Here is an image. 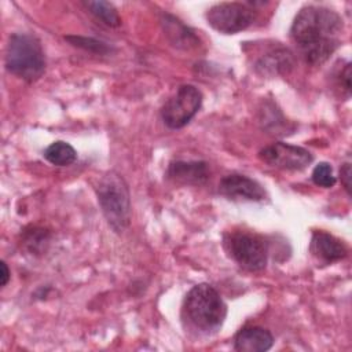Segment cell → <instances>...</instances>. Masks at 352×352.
I'll use <instances>...</instances> for the list:
<instances>
[{
  "label": "cell",
  "mask_w": 352,
  "mask_h": 352,
  "mask_svg": "<svg viewBox=\"0 0 352 352\" xmlns=\"http://www.w3.org/2000/svg\"><path fill=\"white\" fill-rule=\"evenodd\" d=\"M342 32L344 22L338 12L323 6L308 4L296 14L290 37L305 63L320 66L341 45Z\"/></svg>",
  "instance_id": "cell-1"
},
{
  "label": "cell",
  "mask_w": 352,
  "mask_h": 352,
  "mask_svg": "<svg viewBox=\"0 0 352 352\" xmlns=\"http://www.w3.org/2000/svg\"><path fill=\"white\" fill-rule=\"evenodd\" d=\"M182 318L202 334L216 333L227 318V305L220 293L209 283L192 286L182 305Z\"/></svg>",
  "instance_id": "cell-2"
},
{
  "label": "cell",
  "mask_w": 352,
  "mask_h": 352,
  "mask_svg": "<svg viewBox=\"0 0 352 352\" xmlns=\"http://www.w3.org/2000/svg\"><path fill=\"white\" fill-rule=\"evenodd\" d=\"M4 65L8 73L26 81H37L45 72V54L32 33H12L6 48Z\"/></svg>",
  "instance_id": "cell-3"
},
{
  "label": "cell",
  "mask_w": 352,
  "mask_h": 352,
  "mask_svg": "<svg viewBox=\"0 0 352 352\" xmlns=\"http://www.w3.org/2000/svg\"><path fill=\"white\" fill-rule=\"evenodd\" d=\"M100 210L110 228L121 234L131 221V194L124 177L110 170L104 173L95 186Z\"/></svg>",
  "instance_id": "cell-4"
},
{
  "label": "cell",
  "mask_w": 352,
  "mask_h": 352,
  "mask_svg": "<svg viewBox=\"0 0 352 352\" xmlns=\"http://www.w3.org/2000/svg\"><path fill=\"white\" fill-rule=\"evenodd\" d=\"M223 248L227 254L243 270L263 271L268 263L270 246L267 239L256 232L234 230L223 236Z\"/></svg>",
  "instance_id": "cell-5"
},
{
  "label": "cell",
  "mask_w": 352,
  "mask_h": 352,
  "mask_svg": "<svg viewBox=\"0 0 352 352\" xmlns=\"http://www.w3.org/2000/svg\"><path fill=\"white\" fill-rule=\"evenodd\" d=\"M257 11L252 3L224 1L213 4L205 14L206 22L216 32L235 34L253 25Z\"/></svg>",
  "instance_id": "cell-6"
},
{
  "label": "cell",
  "mask_w": 352,
  "mask_h": 352,
  "mask_svg": "<svg viewBox=\"0 0 352 352\" xmlns=\"http://www.w3.org/2000/svg\"><path fill=\"white\" fill-rule=\"evenodd\" d=\"M202 106L201 91L191 85H180L173 96H170L161 107V120L170 129L186 126Z\"/></svg>",
  "instance_id": "cell-7"
},
{
  "label": "cell",
  "mask_w": 352,
  "mask_h": 352,
  "mask_svg": "<svg viewBox=\"0 0 352 352\" xmlns=\"http://www.w3.org/2000/svg\"><path fill=\"white\" fill-rule=\"evenodd\" d=\"M258 158L274 168L285 170H302L312 162L314 155L301 146L276 142L261 148L258 151Z\"/></svg>",
  "instance_id": "cell-8"
},
{
  "label": "cell",
  "mask_w": 352,
  "mask_h": 352,
  "mask_svg": "<svg viewBox=\"0 0 352 352\" xmlns=\"http://www.w3.org/2000/svg\"><path fill=\"white\" fill-rule=\"evenodd\" d=\"M293 52L280 43H271L270 45L258 47V52L253 60V69L257 74L264 77H275L287 74L294 67Z\"/></svg>",
  "instance_id": "cell-9"
},
{
  "label": "cell",
  "mask_w": 352,
  "mask_h": 352,
  "mask_svg": "<svg viewBox=\"0 0 352 352\" xmlns=\"http://www.w3.org/2000/svg\"><path fill=\"white\" fill-rule=\"evenodd\" d=\"M219 194L231 201L260 202L267 198V192L258 182L241 173L224 176L219 183Z\"/></svg>",
  "instance_id": "cell-10"
},
{
  "label": "cell",
  "mask_w": 352,
  "mask_h": 352,
  "mask_svg": "<svg viewBox=\"0 0 352 352\" xmlns=\"http://www.w3.org/2000/svg\"><path fill=\"white\" fill-rule=\"evenodd\" d=\"M209 166L205 161L176 160L168 165L166 177L176 184L201 186L209 179Z\"/></svg>",
  "instance_id": "cell-11"
},
{
  "label": "cell",
  "mask_w": 352,
  "mask_h": 352,
  "mask_svg": "<svg viewBox=\"0 0 352 352\" xmlns=\"http://www.w3.org/2000/svg\"><path fill=\"white\" fill-rule=\"evenodd\" d=\"M309 252L315 258L324 264L340 261L348 256V249L345 243L334 235L322 230H316L312 232Z\"/></svg>",
  "instance_id": "cell-12"
},
{
  "label": "cell",
  "mask_w": 352,
  "mask_h": 352,
  "mask_svg": "<svg viewBox=\"0 0 352 352\" xmlns=\"http://www.w3.org/2000/svg\"><path fill=\"white\" fill-rule=\"evenodd\" d=\"M272 345L271 331L260 326L242 327L234 337V349L238 352H265Z\"/></svg>",
  "instance_id": "cell-13"
},
{
  "label": "cell",
  "mask_w": 352,
  "mask_h": 352,
  "mask_svg": "<svg viewBox=\"0 0 352 352\" xmlns=\"http://www.w3.org/2000/svg\"><path fill=\"white\" fill-rule=\"evenodd\" d=\"M161 23L164 26V32L168 36L169 41L177 47L190 50L197 45H199V38L194 34L192 30H190L180 19L170 14H164Z\"/></svg>",
  "instance_id": "cell-14"
},
{
  "label": "cell",
  "mask_w": 352,
  "mask_h": 352,
  "mask_svg": "<svg viewBox=\"0 0 352 352\" xmlns=\"http://www.w3.org/2000/svg\"><path fill=\"white\" fill-rule=\"evenodd\" d=\"M260 124L264 131L272 135L285 136L294 131V125L285 118L282 111L271 100L263 102V106L260 107Z\"/></svg>",
  "instance_id": "cell-15"
},
{
  "label": "cell",
  "mask_w": 352,
  "mask_h": 352,
  "mask_svg": "<svg viewBox=\"0 0 352 352\" xmlns=\"http://www.w3.org/2000/svg\"><path fill=\"white\" fill-rule=\"evenodd\" d=\"M43 157L52 165L67 166L77 160V151L70 143L63 140H56L44 150Z\"/></svg>",
  "instance_id": "cell-16"
},
{
  "label": "cell",
  "mask_w": 352,
  "mask_h": 352,
  "mask_svg": "<svg viewBox=\"0 0 352 352\" xmlns=\"http://www.w3.org/2000/svg\"><path fill=\"white\" fill-rule=\"evenodd\" d=\"M82 6L88 10L91 15H94L98 21L109 28H118L121 25V16L117 8L104 0L96 1H82Z\"/></svg>",
  "instance_id": "cell-17"
},
{
  "label": "cell",
  "mask_w": 352,
  "mask_h": 352,
  "mask_svg": "<svg viewBox=\"0 0 352 352\" xmlns=\"http://www.w3.org/2000/svg\"><path fill=\"white\" fill-rule=\"evenodd\" d=\"M50 241V232L40 227H30V230L23 231L22 243L32 254H40L45 252Z\"/></svg>",
  "instance_id": "cell-18"
},
{
  "label": "cell",
  "mask_w": 352,
  "mask_h": 352,
  "mask_svg": "<svg viewBox=\"0 0 352 352\" xmlns=\"http://www.w3.org/2000/svg\"><path fill=\"white\" fill-rule=\"evenodd\" d=\"M65 40L69 41L72 45L85 50L88 52L99 54V55H109L113 52V47L109 44L96 40L94 37H84V36H65Z\"/></svg>",
  "instance_id": "cell-19"
},
{
  "label": "cell",
  "mask_w": 352,
  "mask_h": 352,
  "mask_svg": "<svg viewBox=\"0 0 352 352\" xmlns=\"http://www.w3.org/2000/svg\"><path fill=\"white\" fill-rule=\"evenodd\" d=\"M312 182L319 186V187H324V188H330L336 184L337 179L333 175V168L329 162H319L311 175Z\"/></svg>",
  "instance_id": "cell-20"
},
{
  "label": "cell",
  "mask_w": 352,
  "mask_h": 352,
  "mask_svg": "<svg viewBox=\"0 0 352 352\" xmlns=\"http://www.w3.org/2000/svg\"><path fill=\"white\" fill-rule=\"evenodd\" d=\"M336 80L341 92H345V96L349 98L351 95V63L349 62L345 63V66L338 72Z\"/></svg>",
  "instance_id": "cell-21"
},
{
  "label": "cell",
  "mask_w": 352,
  "mask_h": 352,
  "mask_svg": "<svg viewBox=\"0 0 352 352\" xmlns=\"http://www.w3.org/2000/svg\"><path fill=\"white\" fill-rule=\"evenodd\" d=\"M340 179L345 191L348 192V195H351V164L349 162L342 164L340 169Z\"/></svg>",
  "instance_id": "cell-22"
},
{
  "label": "cell",
  "mask_w": 352,
  "mask_h": 352,
  "mask_svg": "<svg viewBox=\"0 0 352 352\" xmlns=\"http://www.w3.org/2000/svg\"><path fill=\"white\" fill-rule=\"evenodd\" d=\"M0 268H1V274H0V286L4 287V286L8 283V280H10V270H8L7 264H6V261H1V263H0Z\"/></svg>",
  "instance_id": "cell-23"
}]
</instances>
